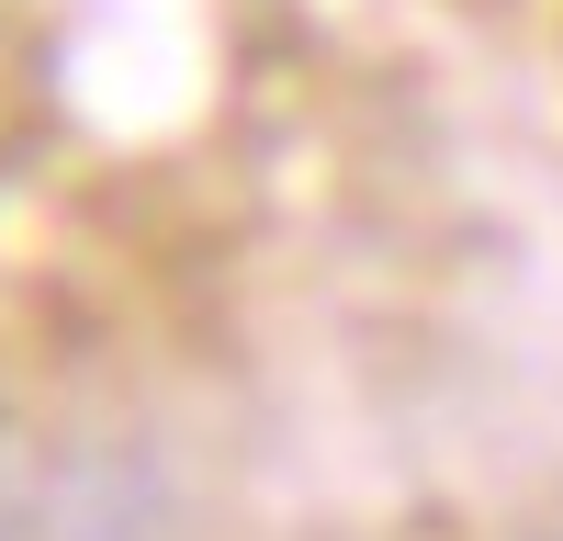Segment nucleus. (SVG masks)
I'll return each instance as SVG.
<instances>
[{"label": "nucleus", "instance_id": "obj_1", "mask_svg": "<svg viewBox=\"0 0 563 541\" xmlns=\"http://www.w3.org/2000/svg\"><path fill=\"white\" fill-rule=\"evenodd\" d=\"M34 530V451L0 429V541H23Z\"/></svg>", "mask_w": 563, "mask_h": 541}]
</instances>
